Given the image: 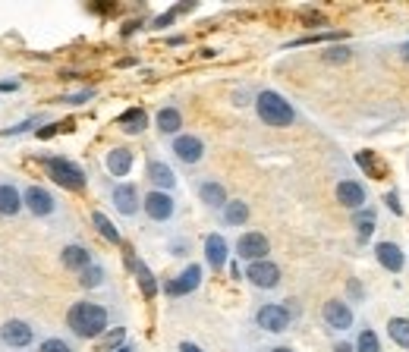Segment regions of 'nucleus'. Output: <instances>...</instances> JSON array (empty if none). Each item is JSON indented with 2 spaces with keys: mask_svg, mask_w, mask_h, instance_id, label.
<instances>
[{
  "mask_svg": "<svg viewBox=\"0 0 409 352\" xmlns=\"http://www.w3.org/2000/svg\"><path fill=\"white\" fill-rule=\"evenodd\" d=\"M66 324L76 337L82 340H95L107 330V311L95 302H76L70 311H66Z\"/></svg>",
  "mask_w": 409,
  "mask_h": 352,
  "instance_id": "nucleus-1",
  "label": "nucleus"
},
{
  "mask_svg": "<svg viewBox=\"0 0 409 352\" xmlns=\"http://www.w3.org/2000/svg\"><path fill=\"white\" fill-rule=\"evenodd\" d=\"M256 111H258L261 123L274 126V130L290 126L293 117H296V113H293V107H290V101H287L284 94H277V92H261L258 98H256Z\"/></svg>",
  "mask_w": 409,
  "mask_h": 352,
  "instance_id": "nucleus-2",
  "label": "nucleus"
},
{
  "mask_svg": "<svg viewBox=\"0 0 409 352\" xmlns=\"http://www.w3.org/2000/svg\"><path fill=\"white\" fill-rule=\"evenodd\" d=\"M44 170H48V176L57 182V186L70 189V192H82V189H85L82 167H76L73 161H66V158H44Z\"/></svg>",
  "mask_w": 409,
  "mask_h": 352,
  "instance_id": "nucleus-3",
  "label": "nucleus"
},
{
  "mask_svg": "<svg viewBox=\"0 0 409 352\" xmlns=\"http://www.w3.org/2000/svg\"><path fill=\"white\" fill-rule=\"evenodd\" d=\"M246 277H249L252 287L258 289H274L280 283V268L274 261H252L249 268H246Z\"/></svg>",
  "mask_w": 409,
  "mask_h": 352,
  "instance_id": "nucleus-4",
  "label": "nucleus"
},
{
  "mask_svg": "<svg viewBox=\"0 0 409 352\" xmlns=\"http://www.w3.org/2000/svg\"><path fill=\"white\" fill-rule=\"evenodd\" d=\"M256 321H258L261 330H268V334H284V330L290 327V311H287L284 306H274V302H271V306L258 308Z\"/></svg>",
  "mask_w": 409,
  "mask_h": 352,
  "instance_id": "nucleus-5",
  "label": "nucleus"
},
{
  "mask_svg": "<svg viewBox=\"0 0 409 352\" xmlns=\"http://www.w3.org/2000/svg\"><path fill=\"white\" fill-rule=\"evenodd\" d=\"M268 236L265 233H243L239 236V242H237V255L239 258H246V261H265L268 258Z\"/></svg>",
  "mask_w": 409,
  "mask_h": 352,
  "instance_id": "nucleus-6",
  "label": "nucleus"
},
{
  "mask_svg": "<svg viewBox=\"0 0 409 352\" xmlns=\"http://www.w3.org/2000/svg\"><path fill=\"white\" fill-rule=\"evenodd\" d=\"M142 208H145V214H149L151 220H158V223L173 218V199H170V192H161V189H154V192L145 195Z\"/></svg>",
  "mask_w": 409,
  "mask_h": 352,
  "instance_id": "nucleus-7",
  "label": "nucleus"
},
{
  "mask_svg": "<svg viewBox=\"0 0 409 352\" xmlns=\"http://www.w3.org/2000/svg\"><path fill=\"white\" fill-rule=\"evenodd\" d=\"M199 283H202V268H199V264H189L177 280L164 283V293L167 296H189L192 289H199Z\"/></svg>",
  "mask_w": 409,
  "mask_h": 352,
  "instance_id": "nucleus-8",
  "label": "nucleus"
},
{
  "mask_svg": "<svg viewBox=\"0 0 409 352\" xmlns=\"http://www.w3.org/2000/svg\"><path fill=\"white\" fill-rule=\"evenodd\" d=\"M325 324L331 330H350L353 327V308L346 306L344 299H331V302H325Z\"/></svg>",
  "mask_w": 409,
  "mask_h": 352,
  "instance_id": "nucleus-9",
  "label": "nucleus"
},
{
  "mask_svg": "<svg viewBox=\"0 0 409 352\" xmlns=\"http://www.w3.org/2000/svg\"><path fill=\"white\" fill-rule=\"evenodd\" d=\"M23 201H25V208H29L35 218H48V214H54V195L48 192V189H42V186H29L23 192Z\"/></svg>",
  "mask_w": 409,
  "mask_h": 352,
  "instance_id": "nucleus-10",
  "label": "nucleus"
},
{
  "mask_svg": "<svg viewBox=\"0 0 409 352\" xmlns=\"http://www.w3.org/2000/svg\"><path fill=\"white\" fill-rule=\"evenodd\" d=\"M173 154H177L183 164H199V161L205 158V142L199 139V135H177Z\"/></svg>",
  "mask_w": 409,
  "mask_h": 352,
  "instance_id": "nucleus-11",
  "label": "nucleus"
},
{
  "mask_svg": "<svg viewBox=\"0 0 409 352\" xmlns=\"http://www.w3.org/2000/svg\"><path fill=\"white\" fill-rule=\"evenodd\" d=\"M32 327L25 321H6L4 327H0V340L6 343V346H13V349H23V346H29L32 343Z\"/></svg>",
  "mask_w": 409,
  "mask_h": 352,
  "instance_id": "nucleus-12",
  "label": "nucleus"
},
{
  "mask_svg": "<svg viewBox=\"0 0 409 352\" xmlns=\"http://www.w3.org/2000/svg\"><path fill=\"white\" fill-rule=\"evenodd\" d=\"M113 205H117L120 214L132 218V214L139 211V205H142V199H139V189L132 186V182H120V186L113 189Z\"/></svg>",
  "mask_w": 409,
  "mask_h": 352,
  "instance_id": "nucleus-13",
  "label": "nucleus"
},
{
  "mask_svg": "<svg viewBox=\"0 0 409 352\" xmlns=\"http://www.w3.org/2000/svg\"><path fill=\"white\" fill-rule=\"evenodd\" d=\"M337 201L344 208H350V211H359L362 205H365V189H362V182L356 180H344L337 186Z\"/></svg>",
  "mask_w": 409,
  "mask_h": 352,
  "instance_id": "nucleus-14",
  "label": "nucleus"
},
{
  "mask_svg": "<svg viewBox=\"0 0 409 352\" xmlns=\"http://www.w3.org/2000/svg\"><path fill=\"white\" fill-rule=\"evenodd\" d=\"M375 255H378V264H381V268L391 270V274H400V270H403V252H400L397 242H378Z\"/></svg>",
  "mask_w": 409,
  "mask_h": 352,
  "instance_id": "nucleus-15",
  "label": "nucleus"
},
{
  "mask_svg": "<svg viewBox=\"0 0 409 352\" xmlns=\"http://www.w3.org/2000/svg\"><path fill=\"white\" fill-rule=\"evenodd\" d=\"M60 261H63L66 270H85V268H92V252L85 246H66L60 252Z\"/></svg>",
  "mask_w": 409,
  "mask_h": 352,
  "instance_id": "nucleus-16",
  "label": "nucleus"
},
{
  "mask_svg": "<svg viewBox=\"0 0 409 352\" xmlns=\"http://www.w3.org/2000/svg\"><path fill=\"white\" fill-rule=\"evenodd\" d=\"M117 123H120V130H123L126 135H139L145 126H149V113H145L142 107H130V111L120 113Z\"/></svg>",
  "mask_w": 409,
  "mask_h": 352,
  "instance_id": "nucleus-17",
  "label": "nucleus"
},
{
  "mask_svg": "<svg viewBox=\"0 0 409 352\" xmlns=\"http://www.w3.org/2000/svg\"><path fill=\"white\" fill-rule=\"evenodd\" d=\"M205 258L208 264H211L214 270H220L227 264V239L224 236H218V233H211L205 239Z\"/></svg>",
  "mask_w": 409,
  "mask_h": 352,
  "instance_id": "nucleus-18",
  "label": "nucleus"
},
{
  "mask_svg": "<svg viewBox=\"0 0 409 352\" xmlns=\"http://www.w3.org/2000/svg\"><path fill=\"white\" fill-rule=\"evenodd\" d=\"M149 180L161 189V192H170V189L177 186V176H173V170L164 164V161H151V164H149Z\"/></svg>",
  "mask_w": 409,
  "mask_h": 352,
  "instance_id": "nucleus-19",
  "label": "nucleus"
},
{
  "mask_svg": "<svg viewBox=\"0 0 409 352\" xmlns=\"http://www.w3.org/2000/svg\"><path fill=\"white\" fill-rule=\"evenodd\" d=\"M130 167H132L130 148H111V151H107V170H111V176H126Z\"/></svg>",
  "mask_w": 409,
  "mask_h": 352,
  "instance_id": "nucleus-20",
  "label": "nucleus"
},
{
  "mask_svg": "<svg viewBox=\"0 0 409 352\" xmlns=\"http://www.w3.org/2000/svg\"><path fill=\"white\" fill-rule=\"evenodd\" d=\"M199 199H202L208 208H227L224 186H220V182H214V180H208V182H202V186H199Z\"/></svg>",
  "mask_w": 409,
  "mask_h": 352,
  "instance_id": "nucleus-21",
  "label": "nucleus"
},
{
  "mask_svg": "<svg viewBox=\"0 0 409 352\" xmlns=\"http://www.w3.org/2000/svg\"><path fill=\"white\" fill-rule=\"evenodd\" d=\"M23 195L16 192V186H0V214H6V218H13V214H19V208H23Z\"/></svg>",
  "mask_w": 409,
  "mask_h": 352,
  "instance_id": "nucleus-22",
  "label": "nucleus"
},
{
  "mask_svg": "<svg viewBox=\"0 0 409 352\" xmlns=\"http://www.w3.org/2000/svg\"><path fill=\"white\" fill-rule=\"evenodd\" d=\"M180 126H183V117H180L177 107H164V111H158V130L164 135H177Z\"/></svg>",
  "mask_w": 409,
  "mask_h": 352,
  "instance_id": "nucleus-23",
  "label": "nucleus"
},
{
  "mask_svg": "<svg viewBox=\"0 0 409 352\" xmlns=\"http://www.w3.org/2000/svg\"><path fill=\"white\" fill-rule=\"evenodd\" d=\"M132 264V270H136V277H139V287H142V293H145V299H151L154 293H158V283H154V274L149 268H145L142 261H136V258H130Z\"/></svg>",
  "mask_w": 409,
  "mask_h": 352,
  "instance_id": "nucleus-24",
  "label": "nucleus"
},
{
  "mask_svg": "<svg viewBox=\"0 0 409 352\" xmlns=\"http://www.w3.org/2000/svg\"><path fill=\"white\" fill-rule=\"evenodd\" d=\"M387 334H391V340L397 343L400 349H409V318H391Z\"/></svg>",
  "mask_w": 409,
  "mask_h": 352,
  "instance_id": "nucleus-25",
  "label": "nucleus"
},
{
  "mask_svg": "<svg viewBox=\"0 0 409 352\" xmlns=\"http://www.w3.org/2000/svg\"><path fill=\"white\" fill-rule=\"evenodd\" d=\"M224 220L230 223V227H243V223L249 220V205H246V201H227Z\"/></svg>",
  "mask_w": 409,
  "mask_h": 352,
  "instance_id": "nucleus-26",
  "label": "nucleus"
},
{
  "mask_svg": "<svg viewBox=\"0 0 409 352\" xmlns=\"http://www.w3.org/2000/svg\"><path fill=\"white\" fill-rule=\"evenodd\" d=\"M92 223H95V227H98V233H101L107 242H113V246H120V230L113 227V223L107 220L101 211H95V214H92Z\"/></svg>",
  "mask_w": 409,
  "mask_h": 352,
  "instance_id": "nucleus-27",
  "label": "nucleus"
},
{
  "mask_svg": "<svg viewBox=\"0 0 409 352\" xmlns=\"http://www.w3.org/2000/svg\"><path fill=\"white\" fill-rule=\"evenodd\" d=\"M356 164H359L365 173H372L375 180H384V164H381V161L375 158L372 151H368V154H365V151H359V154H356Z\"/></svg>",
  "mask_w": 409,
  "mask_h": 352,
  "instance_id": "nucleus-28",
  "label": "nucleus"
},
{
  "mask_svg": "<svg viewBox=\"0 0 409 352\" xmlns=\"http://www.w3.org/2000/svg\"><path fill=\"white\" fill-rule=\"evenodd\" d=\"M353 223L359 227V242H365L368 236L375 233V214L372 211H356V218H353Z\"/></svg>",
  "mask_w": 409,
  "mask_h": 352,
  "instance_id": "nucleus-29",
  "label": "nucleus"
},
{
  "mask_svg": "<svg viewBox=\"0 0 409 352\" xmlns=\"http://www.w3.org/2000/svg\"><path fill=\"white\" fill-rule=\"evenodd\" d=\"M79 283H82L85 289H95V287H101V283H104V270L98 268V264H92V268H85V270H82V277H79Z\"/></svg>",
  "mask_w": 409,
  "mask_h": 352,
  "instance_id": "nucleus-30",
  "label": "nucleus"
},
{
  "mask_svg": "<svg viewBox=\"0 0 409 352\" xmlns=\"http://www.w3.org/2000/svg\"><path fill=\"white\" fill-rule=\"evenodd\" d=\"M356 352H381V340L375 330H362L356 340Z\"/></svg>",
  "mask_w": 409,
  "mask_h": 352,
  "instance_id": "nucleus-31",
  "label": "nucleus"
},
{
  "mask_svg": "<svg viewBox=\"0 0 409 352\" xmlns=\"http://www.w3.org/2000/svg\"><path fill=\"white\" fill-rule=\"evenodd\" d=\"M350 47H331V51H325L321 54V60H325V63H350Z\"/></svg>",
  "mask_w": 409,
  "mask_h": 352,
  "instance_id": "nucleus-32",
  "label": "nucleus"
},
{
  "mask_svg": "<svg viewBox=\"0 0 409 352\" xmlns=\"http://www.w3.org/2000/svg\"><path fill=\"white\" fill-rule=\"evenodd\" d=\"M337 38H344L340 32H321V35H306V38H296L293 44H318V42H337Z\"/></svg>",
  "mask_w": 409,
  "mask_h": 352,
  "instance_id": "nucleus-33",
  "label": "nucleus"
},
{
  "mask_svg": "<svg viewBox=\"0 0 409 352\" xmlns=\"http://www.w3.org/2000/svg\"><path fill=\"white\" fill-rule=\"evenodd\" d=\"M123 327H117V330H111V334L104 337V343H101V352H111L113 346H120V343H123Z\"/></svg>",
  "mask_w": 409,
  "mask_h": 352,
  "instance_id": "nucleus-34",
  "label": "nucleus"
},
{
  "mask_svg": "<svg viewBox=\"0 0 409 352\" xmlns=\"http://www.w3.org/2000/svg\"><path fill=\"white\" fill-rule=\"evenodd\" d=\"M38 352H73V349L66 346L63 340H57V337H51V340H44V343H42V349H38Z\"/></svg>",
  "mask_w": 409,
  "mask_h": 352,
  "instance_id": "nucleus-35",
  "label": "nucleus"
},
{
  "mask_svg": "<svg viewBox=\"0 0 409 352\" xmlns=\"http://www.w3.org/2000/svg\"><path fill=\"white\" fill-rule=\"evenodd\" d=\"M384 201H387V208H391L394 214H403V208H400V199H397V192H387V195H384Z\"/></svg>",
  "mask_w": 409,
  "mask_h": 352,
  "instance_id": "nucleus-36",
  "label": "nucleus"
},
{
  "mask_svg": "<svg viewBox=\"0 0 409 352\" xmlns=\"http://www.w3.org/2000/svg\"><path fill=\"white\" fill-rule=\"evenodd\" d=\"M177 13H180V6H177V10H170V13H164V16H158V23H154V25H158V29H164V25H170Z\"/></svg>",
  "mask_w": 409,
  "mask_h": 352,
  "instance_id": "nucleus-37",
  "label": "nucleus"
},
{
  "mask_svg": "<svg viewBox=\"0 0 409 352\" xmlns=\"http://www.w3.org/2000/svg\"><path fill=\"white\" fill-rule=\"evenodd\" d=\"M35 126V120H25V123H19V126H13V130H6V132H0V135H16V132H25V130H32Z\"/></svg>",
  "mask_w": 409,
  "mask_h": 352,
  "instance_id": "nucleus-38",
  "label": "nucleus"
},
{
  "mask_svg": "<svg viewBox=\"0 0 409 352\" xmlns=\"http://www.w3.org/2000/svg\"><path fill=\"white\" fill-rule=\"evenodd\" d=\"M346 289H350V296H353V299H362V283L359 280H350V287H346Z\"/></svg>",
  "mask_w": 409,
  "mask_h": 352,
  "instance_id": "nucleus-39",
  "label": "nucleus"
},
{
  "mask_svg": "<svg viewBox=\"0 0 409 352\" xmlns=\"http://www.w3.org/2000/svg\"><path fill=\"white\" fill-rule=\"evenodd\" d=\"M85 98H92V92H79V94H70V98H63V101H70V104H82Z\"/></svg>",
  "mask_w": 409,
  "mask_h": 352,
  "instance_id": "nucleus-40",
  "label": "nucleus"
},
{
  "mask_svg": "<svg viewBox=\"0 0 409 352\" xmlns=\"http://www.w3.org/2000/svg\"><path fill=\"white\" fill-rule=\"evenodd\" d=\"M180 352H202L196 343H180Z\"/></svg>",
  "mask_w": 409,
  "mask_h": 352,
  "instance_id": "nucleus-41",
  "label": "nucleus"
},
{
  "mask_svg": "<svg viewBox=\"0 0 409 352\" xmlns=\"http://www.w3.org/2000/svg\"><path fill=\"white\" fill-rule=\"evenodd\" d=\"M54 132H57V126H44V130L38 132V135H42V139H48V135H54Z\"/></svg>",
  "mask_w": 409,
  "mask_h": 352,
  "instance_id": "nucleus-42",
  "label": "nucleus"
},
{
  "mask_svg": "<svg viewBox=\"0 0 409 352\" xmlns=\"http://www.w3.org/2000/svg\"><path fill=\"white\" fill-rule=\"evenodd\" d=\"M400 57H403L406 63H409V42H406V44H400Z\"/></svg>",
  "mask_w": 409,
  "mask_h": 352,
  "instance_id": "nucleus-43",
  "label": "nucleus"
},
{
  "mask_svg": "<svg viewBox=\"0 0 409 352\" xmlns=\"http://www.w3.org/2000/svg\"><path fill=\"white\" fill-rule=\"evenodd\" d=\"M334 352H356V349H353V346H350V343H340V346H337V349H334Z\"/></svg>",
  "mask_w": 409,
  "mask_h": 352,
  "instance_id": "nucleus-44",
  "label": "nucleus"
},
{
  "mask_svg": "<svg viewBox=\"0 0 409 352\" xmlns=\"http://www.w3.org/2000/svg\"><path fill=\"white\" fill-rule=\"evenodd\" d=\"M16 88V82H0V92H13Z\"/></svg>",
  "mask_w": 409,
  "mask_h": 352,
  "instance_id": "nucleus-45",
  "label": "nucleus"
},
{
  "mask_svg": "<svg viewBox=\"0 0 409 352\" xmlns=\"http://www.w3.org/2000/svg\"><path fill=\"white\" fill-rule=\"evenodd\" d=\"M271 352H293L290 346H277V349H271Z\"/></svg>",
  "mask_w": 409,
  "mask_h": 352,
  "instance_id": "nucleus-46",
  "label": "nucleus"
},
{
  "mask_svg": "<svg viewBox=\"0 0 409 352\" xmlns=\"http://www.w3.org/2000/svg\"><path fill=\"white\" fill-rule=\"evenodd\" d=\"M117 352H132V349H130V346H120V349H117Z\"/></svg>",
  "mask_w": 409,
  "mask_h": 352,
  "instance_id": "nucleus-47",
  "label": "nucleus"
}]
</instances>
